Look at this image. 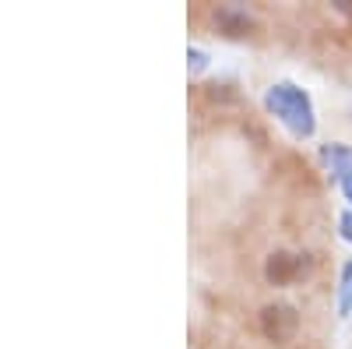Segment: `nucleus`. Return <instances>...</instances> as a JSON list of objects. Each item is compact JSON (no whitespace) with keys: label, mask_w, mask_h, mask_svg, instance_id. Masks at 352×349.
<instances>
[{"label":"nucleus","mask_w":352,"mask_h":349,"mask_svg":"<svg viewBox=\"0 0 352 349\" xmlns=\"http://www.w3.org/2000/svg\"><path fill=\"white\" fill-rule=\"evenodd\" d=\"M264 106H268L278 120L296 134V138H310L317 120H314V103L303 89H296L292 81H278L268 89V96H264Z\"/></svg>","instance_id":"obj_1"},{"label":"nucleus","mask_w":352,"mask_h":349,"mask_svg":"<svg viewBox=\"0 0 352 349\" xmlns=\"http://www.w3.org/2000/svg\"><path fill=\"white\" fill-rule=\"evenodd\" d=\"M187 61H190V71H201L204 64H208V53H204V50H187Z\"/></svg>","instance_id":"obj_6"},{"label":"nucleus","mask_w":352,"mask_h":349,"mask_svg":"<svg viewBox=\"0 0 352 349\" xmlns=\"http://www.w3.org/2000/svg\"><path fill=\"white\" fill-rule=\"evenodd\" d=\"M324 159L331 162V169H335L338 180L352 177V149H349V145H328V149H324Z\"/></svg>","instance_id":"obj_4"},{"label":"nucleus","mask_w":352,"mask_h":349,"mask_svg":"<svg viewBox=\"0 0 352 349\" xmlns=\"http://www.w3.org/2000/svg\"><path fill=\"white\" fill-rule=\"evenodd\" d=\"M338 184H342V194L352 201V177H345V180H338Z\"/></svg>","instance_id":"obj_8"},{"label":"nucleus","mask_w":352,"mask_h":349,"mask_svg":"<svg viewBox=\"0 0 352 349\" xmlns=\"http://www.w3.org/2000/svg\"><path fill=\"white\" fill-rule=\"evenodd\" d=\"M338 229H342V237L352 244V212H345V215L338 219Z\"/></svg>","instance_id":"obj_7"},{"label":"nucleus","mask_w":352,"mask_h":349,"mask_svg":"<svg viewBox=\"0 0 352 349\" xmlns=\"http://www.w3.org/2000/svg\"><path fill=\"white\" fill-rule=\"evenodd\" d=\"M349 310H352V261H345L342 282H338V314L345 317Z\"/></svg>","instance_id":"obj_5"},{"label":"nucleus","mask_w":352,"mask_h":349,"mask_svg":"<svg viewBox=\"0 0 352 349\" xmlns=\"http://www.w3.org/2000/svg\"><path fill=\"white\" fill-rule=\"evenodd\" d=\"M296 325H300L296 310H292V307H285V304L264 307V314H261V328H264V335H268V339H275V342H285L292 332H296Z\"/></svg>","instance_id":"obj_2"},{"label":"nucleus","mask_w":352,"mask_h":349,"mask_svg":"<svg viewBox=\"0 0 352 349\" xmlns=\"http://www.w3.org/2000/svg\"><path fill=\"white\" fill-rule=\"evenodd\" d=\"M303 272H307V257L303 254H272L268 268H264L268 282H275V286H292Z\"/></svg>","instance_id":"obj_3"}]
</instances>
